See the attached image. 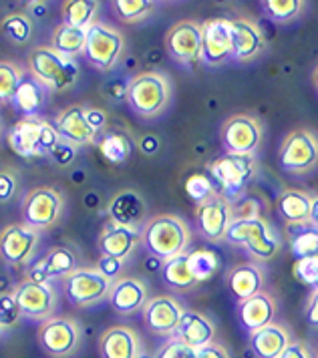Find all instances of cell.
<instances>
[{
    "instance_id": "48",
    "label": "cell",
    "mask_w": 318,
    "mask_h": 358,
    "mask_svg": "<svg viewBox=\"0 0 318 358\" xmlns=\"http://www.w3.org/2000/svg\"><path fill=\"white\" fill-rule=\"evenodd\" d=\"M123 266H125V262L105 258V256H101V260H99V264H97V268L101 270V274H105V276L109 278L111 282H115L117 276L123 272Z\"/></svg>"
},
{
    "instance_id": "23",
    "label": "cell",
    "mask_w": 318,
    "mask_h": 358,
    "mask_svg": "<svg viewBox=\"0 0 318 358\" xmlns=\"http://www.w3.org/2000/svg\"><path fill=\"white\" fill-rule=\"evenodd\" d=\"M43 117H22L13 129L8 131V145L16 155L31 159L41 157V135L45 127Z\"/></svg>"
},
{
    "instance_id": "35",
    "label": "cell",
    "mask_w": 318,
    "mask_h": 358,
    "mask_svg": "<svg viewBox=\"0 0 318 358\" xmlns=\"http://www.w3.org/2000/svg\"><path fill=\"white\" fill-rule=\"evenodd\" d=\"M99 2L97 0H69L63 2V22L75 29H89L99 13Z\"/></svg>"
},
{
    "instance_id": "28",
    "label": "cell",
    "mask_w": 318,
    "mask_h": 358,
    "mask_svg": "<svg viewBox=\"0 0 318 358\" xmlns=\"http://www.w3.org/2000/svg\"><path fill=\"white\" fill-rule=\"evenodd\" d=\"M36 268L47 278V282L53 280H67L71 274H75L81 268L79 256L71 245H55L50 248L43 260L36 262Z\"/></svg>"
},
{
    "instance_id": "38",
    "label": "cell",
    "mask_w": 318,
    "mask_h": 358,
    "mask_svg": "<svg viewBox=\"0 0 318 358\" xmlns=\"http://www.w3.org/2000/svg\"><path fill=\"white\" fill-rule=\"evenodd\" d=\"M222 266V260L216 252H209V250H195L190 252V268L193 278L198 280V284L207 282L209 278H214L218 274Z\"/></svg>"
},
{
    "instance_id": "13",
    "label": "cell",
    "mask_w": 318,
    "mask_h": 358,
    "mask_svg": "<svg viewBox=\"0 0 318 358\" xmlns=\"http://www.w3.org/2000/svg\"><path fill=\"white\" fill-rule=\"evenodd\" d=\"M41 244V234L22 222L8 224L0 229V260L13 268L29 266Z\"/></svg>"
},
{
    "instance_id": "47",
    "label": "cell",
    "mask_w": 318,
    "mask_h": 358,
    "mask_svg": "<svg viewBox=\"0 0 318 358\" xmlns=\"http://www.w3.org/2000/svg\"><path fill=\"white\" fill-rule=\"evenodd\" d=\"M75 155H77V147L69 145V143H64L61 141L59 145L55 147V151L50 153V157H53V162L59 163V165H69V163L75 162Z\"/></svg>"
},
{
    "instance_id": "19",
    "label": "cell",
    "mask_w": 318,
    "mask_h": 358,
    "mask_svg": "<svg viewBox=\"0 0 318 358\" xmlns=\"http://www.w3.org/2000/svg\"><path fill=\"white\" fill-rule=\"evenodd\" d=\"M266 50V36L250 18L232 20V59L238 63H252Z\"/></svg>"
},
{
    "instance_id": "49",
    "label": "cell",
    "mask_w": 318,
    "mask_h": 358,
    "mask_svg": "<svg viewBox=\"0 0 318 358\" xmlns=\"http://www.w3.org/2000/svg\"><path fill=\"white\" fill-rule=\"evenodd\" d=\"M278 358H312V355H310V350H308L306 344H303V342L298 341H292L288 344L286 350H284Z\"/></svg>"
},
{
    "instance_id": "42",
    "label": "cell",
    "mask_w": 318,
    "mask_h": 358,
    "mask_svg": "<svg viewBox=\"0 0 318 358\" xmlns=\"http://www.w3.org/2000/svg\"><path fill=\"white\" fill-rule=\"evenodd\" d=\"M262 6L274 22H288L303 15L306 4L303 0H266Z\"/></svg>"
},
{
    "instance_id": "9",
    "label": "cell",
    "mask_w": 318,
    "mask_h": 358,
    "mask_svg": "<svg viewBox=\"0 0 318 358\" xmlns=\"http://www.w3.org/2000/svg\"><path fill=\"white\" fill-rule=\"evenodd\" d=\"M13 296L20 308L22 318H29V320L45 322L48 318H53L59 308V296L50 282H32L25 278L15 286Z\"/></svg>"
},
{
    "instance_id": "4",
    "label": "cell",
    "mask_w": 318,
    "mask_h": 358,
    "mask_svg": "<svg viewBox=\"0 0 318 358\" xmlns=\"http://www.w3.org/2000/svg\"><path fill=\"white\" fill-rule=\"evenodd\" d=\"M226 242L232 245H238V248H244L258 262L272 260L280 252V248H282L280 236L260 215L236 217L232 222V226L228 228Z\"/></svg>"
},
{
    "instance_id": "58",
    "label": "cell",
    "mask_w": 318,
    "mask_h": 358,
    "mask_svg": "<svg viewBox=\"0 0 318 358\" xmlns=\"http://www.w3.org/2000/svg\"><path fill=\"white\" fill-rule=\"evenodd\" d=\"M0 133H2V125H0Z\"/></svg>"
},
{
    "instance_id": "14",
    "label": "cell",
    "mask_w": 318,
    "mask_h": 358,
    "mask_svg": "<svg viewBox=\"0 0 318 358\" xmlns=\"http://www.w3.org/2000/svg\"><path fill=\"white\" fill-rule=\"evenodd\" d=\"M204 24L198 20H179L165 34V49L175 63L191 65L202 61Z\"/></svg>"
},
{
    "instance_id": "8",
    "label": "cell",
    "mask_w": 318,
    "mask_h": 358,
    "mask_svg": "<svg viewBox=\"0 0 318 358\" xmlns=\"http://www.w3.org/2000/svg\"><path fill=\"white\" fill-rule=\"evenodd\" d=\"M125 50V38L119 29L107 22H93L87 29V45H85V59L97 71H111L119 63Z\"/></svg>"
},
{
    "instance_id": "46",
    "label": "cell",
    "mask_w": 318,
    "mask_h": 358,
    "mask_svg": "<svg viewBox=\"0 0 318 358\" xmlns=\"http://www.w3.org/2000/svg\"><path fill=\"white\" fill-rule=\"evenodd\" d=\"M18 189V178L11 167L0 169V203H6L16 196Z\"/></svg>"
},
{
    "instance_id": "15",
    "label": "cell",
    "mask_w": 318,
    "mask_h": 358,
    "mask_svg": "<svg viewBox=\"0 0 318 358\" xmlns=\"http://www.w3.org/2000/svg\"><path fill=\"white\" fill-rule=\"evenodd\" d=\"M55 129L59 133L61 141L73 147L91 145L99 139V133L93 129L89 121V105H69L55 117Z\"/></svg>"
},
{
    "instance_id": "3",
    "label": "cell",
    "mask_w": 318,
    "mask_h": 358,
    "mask_svg": "<svg viewBox=\"0 0 318 358\" xmlns=\"http://www.w3.org/2000/svg\"><path fill=\"white\" fill-rule=\"evenodd\" d=\"M129 109L139 117L151 119L161 115L172 101V81L165 73L145 71L127 81Z\"/></svg>"
},
{
    "instance_id": "52",
    "label": "cell",
    "mask_w": 318,
    "mask_h": 358,
    "mask_svg": "<svg viewBox=\"0 0 318 358\" xmlns=\"http://www.w3.org/2000/svg\"><path fill=\"white\" fill-rule=\"evenodd\" d=\"M89 121L93 125V129L101 135L105 127H107V113L103 109H97V107H89Z\"/></svg>"
},
{
    "instance_id": "5",
    "label": "cell",
    "mask_w": 318,
    "mask_h": 358,
    "mask_svg": "<svg viewBox=\"0 0 318 358\" xmlns=\"http://www.w3.org/2000/svg\"><path fill=\"white\" fill-rule=\"evenodd\" d=\"M64 213V197L59 189L50 185H41L31 189L22 197L20 217L22 224L34 231H47L61 222Z\"/></svg>"
},
{
    "instance_id": "32",
    "label": "cell",
    "mask_w": 318,
    "mask_h": 358,
    "mask_svg": "<svg viewBox=\"0 0 318 358\" xmlns=\"http://www.w3.org/2000/svg\"><path fill=\"white\" fill-rule=\"evenodd\" d=\"M85 45H87V29H75L69 24H57L50 34V49H55L59 55L77 59L85 55Z\"/></svg>"
},
{
    "instance_id": "18",
    "label": "cell",
    "mask_w": 318,
    "mask_h": 358,
    "mask_svg": "<svg viewBox=\"0 0 318 358\" xmlns=\"http://www.w3.org/2000/svg\"><path fill=\"white\" fill-rule=\"evenodd\" d=\"M204 24L202 61L207 66H220L232 57V20L212 18Z\"/></svg>"
},
{
    "instance_id": "53",
    "label": "cell",
    "mask_w": 318,
    "mask_h": 358,
    "mask_svg": "<svg viewBox=\"0 0 318 358\" xmlns=\"http://www.w3.org/2000/svg\"><path fill=\"white\" fill-rule=\"evenodd\" d=\"M158 139L155 137H144V145H141V149H144V153H147V155H151L153 151H158Z\"/></svg>"
},
{
    "instance_id": "25",
    "label": "cell",
    "mask_w": 318,
    "mask_h": 358,
    "mask_svg": "<svg viewBox=\"0 0 318 358\" xmlns=\"http://www.w3.org/2000/svg\"><path fill=\"white\" fill-rule=\"evenodd\" d=\"M216 336V324L207 318L206 314L195 312V310H186L181 316V322L177 326L175 338L188 344L193 350H200L207 344L214 342Z\"/></svg>"
},
{
    "instance_id": "31",
    "label": "cell",
    "mask_w": 318,
    "mask_h": 358,
    "mask_svg": "<svg viewBox=\"0 0 318 358\" xmlns=\"http://www.w3.org/2000/svg\"><path fill=\"white\" fill-rule=\"evenodd\" d=\"M45 103H47V89L36 79H32L31 75H25L16 95L11 101L16 113H20L22 117H39V111L45 107Z\"/></svg>"
},
{
    "instance_id": "34",
    "label": "cell",
    "mask_w": 318,
    "mask_h": 358,
    "mask_svg": "<svg viewBox=\"0 0 318 358\" xmlns=\"http://www.w3.org/2000/svg\"><path fill=\"white\" fill-rule=\"evenodd\" d=\"M286 238L296 260L318 258V226L310 222L286 226Z\"/></svg>"
},
{
    "instance_id": "54",
    "label": "cell",
    "mask_w": 318,
    "mask_h": 358,
    "mask_svg": "<svg viewBox=\"0 0 318 358\" xmlns=\"http://www.w3.org/2000/svg\"><path fill=\"white\" fill-rule=\"evenodd\" d=\"M310 224L318 226V196L312 197V210H310Z\"/></svg>"
},
{
    "instance_id": "16",
    "label": "cell",
    "mask_w": 318,
    "mask_h": 358,
    "mask_svg": "<svg viewBox=\"0 0 318 358\" xmlns=\"http://www.w3.org/2000/svg\"><path fill=\"white\" fill-rule=\"evenodd\" d=\"M232 222H234V208L230 199H226L222 194L198 206L195 210V224H198L200 234L204 236V240L214 242V244L226 240V234L232 226Z\"/></svg>"
},
{
    "instance_id": "39",
    "label": "cell",
    "mask_w": 318,
    "mask_h": 358,
    "mask_svg": "<svg viewBox=\"0 0 318 358\" xmlns=\"http://www.w3.org/2000/svg\"><path fill=\"white\" fill-rule=\"evenodd\" d=\"M25 75L27 73L20 65L13 61H0V105L13 101Z\"/></svg>"
},
{
    "instance_id": "50",
    "label": "cell",
    "mask_w": 318,
    "mask_h": 358,
    "mask_svg": "<svg viewBox=\"0 0 318 358\" xmlns=\"http://www.w3.org/2000/svg\"><path fill=\"white\" fill-rule=\"evenodd\" d=\"M195 358H230V352L223 348L222 344L212 342V344H207L204 348H200Z\"/></svg>"
},
{
    "instance_id": "10",
    "label": "cell",
    "mask_w": 318,
    "mask_h": 358,
    "mask_svg": "<svg viewBox=\"0 0 318 358\" xmlns=\"http://www.w3.org/2000/svg\"><path fill=\"white\" fill-rule=\"evenodd\" d=\"M63 282L69 302L79 308L95 306L99 302L107 300L113 286L111 280L101 274L99 268H89V266H81L75 274H71Z\"/></svg>"
},
{
    "instance_id": "20",
    "label": "cell",
    "mask_w": 318,
    "mask_h": 358,
    "mask_svg": "<svg viewBox=\"0 0 318 358\" xmlns=\"http://www.w3.org/2000/svg\"><path fill=\"white\" fill-rule=\"evenodd\" d=\"M139 244H141V229L119 226L113 222H109L103 228L99 242H97L101 256L121 262L127 260Z\"/></svg>"
},
{
    "instance_id": "33",
    "label": "cell",
    "mask_w": 318,
    "mask_h": 358,
    "mask_svg": "<svg viewBox=\"0 0 318 358\" xmlns=\"http://www.w3.org/2000/svg\"><path fill=\"white\" fill-rule=\"evenodd\" d=\"M161 278H163V282L172 290H177V292H188V290H193L195 286H200L198 280L191 274L190 252L179 254V256H175L172 260L163 262Z\"/></svg>"
},
{
    "instance_id": "29",
    "label": "cell",
    "mask_w": 318,
    "mask_h": 358,
    "mask_svg": "<svg viewBox=\"0 0 318 358\" xmlns=\"http://www.w3.org/2000/svg\"><path fill=\"white\" fill-rule=\"evenodd\" d=\"M290 342V332L276 322L250 334V348L256 358H278L286 350Z\"/></svg>"
},
{
    "instance_id": "11",
    "label": "cell",
    "mask_w": 318,
    "mask_h": 358,
    "mask_svg": "<svg viewBox=\"0 0 318 358\" xmlns=\"http://www.w3.org/2000/svg\"><path fill=\"white\" fill-rule=\"evenodd\" d=\"M280 165L288 173L303 176L318 165V135L310 129L288 133L280 147Z\"/></svg>"
},
{
    "instance_id": "36",
    "label": "cell",
    "mask_w": 318,
    "mask_h": 358,
    "mask_svg": "<svg viewBox=\"0 0 318 358\" xmlns=\"http://www.w3.org/2000/svg\"><path fill=\"white\" fill-rule=\"evenodd\" d=\"M32 18L22 10L11 13L0 20V33L13 45H27L32 38Z\"/></svg>"
},
{
    "instance_id": "24",
    "label": "cell",
    "mask_w": 318,
    "mask_h": 358,
    "mask_svg": "<svg viewBox=\"0 0 318 358\" xmlns=\"http://www.w3.org/2000/svg\"><path fill=\"white\" fill-rule=\"evenodd\" d=\"M274 316H276V300L270 294L260 292L244 302H238L240 324L250 334L264 326L272 324Z\"/></svg>"
},
{
    "instance_id": "7",
    "label": "cell",
    "mask_w": 318,
    "mask_h": 358,
    "mask_svg": "<svg viewBox=\"0 0 318 358\" xmlns=\"http://www.w3.org/2000/svg\"><path fill=\"white\" fill-rule=\"evenodd\" d=\"M36 341L43 352L50 358H71L77 355L83 342V330L75 318L53 316L41 322L36 330Z\"/></svg>"
},
{
    "instance_id": "56",
    "label": "cell",
    "mask_w": 318,
    "mask_h": 358,
    "mask_svg": "<svg viewBox=\"0 0 318 358\" xmlns=\"http://www.w3.org/2000/svg\"><path fill=\"white\" fill-rule=\"evenodd\" d=\"M137 358H155V357H151V355H147L145 350H141V355H139V357H137Z\"/></svg>"
},
{
    "instance_id": "45",
    "label": "cell",
    "mask_w": 318,
    "mask_h": 358,
    "mask_svg": "<svg viewBox=\"0 0 318 358\" xmlns=\"http://www.w3.org/2000/svg\"><path fill=\"white\" fill-rule=\"evenodd\" d=\"M195 355H198V350H193L188 344L172 336L170 341L159 346L155 358H195Z\"/></svg>"
},
{
    "instance_id": "17",
    "label": "cell",
    "mask_w": 318,
    "mask_h": 358,
    "mask_svg": "<svg viewBox=\"0 0 318 358\" xmlns=\"http://www.w3.org/2000/svg\"><path fill=\"white\" fill-rule=\"evenodd\" d=\"M184 312L186 310L181 308V304L174 296H153L147 300V304L141 310L147 330L153 332L155 336H167V338L175 336Z\"/></svg>"
},
{
    "instance_id": "44",
    "label": "cell",
    "mask_w": 318,
    "mask_h": 358,
    "mask_svg": "<svg viewBox=\"0 0 318 358\" xmlns=\"http://www.w3.org/2000/svg\"><path fill=\"white\" fill-rule=\"evenodd\" d=\"M294 276L298 282L312 288V292L318 290V258H304L294 262Z\"/></svg>"
},
{
    "instance_id": "22",
    "label": "cell",
    "mask_w": 318,
    "mask_h": 358,
    "mask_svg": "<svg viewBox=\"0 0 318 358\" xmlns=\"http://www.w3.org/2000/svg\"><path fill=\"white\" fill-rule=\"evenodd\" d=\"M141 350L137 332L129 326H109L99 338L101 358H137Z\"/></svg>"
},
{
    "instance_id": "37",
    "label": "cell",
    "mask_w": 318,
    "mask_h": 358,
    "mask_svg": "<svg viewBox=\"0 0 318 358\" xmlns=\"http://www.w3.org/2000/svg\"><path fill=\"white\" fill-rule=\"evenodd\" d=\"M99 151L109 163H123L133 151V141L121 131H107L99 139Z\"/></svg>"
},
{
    "instance_id": "12",
    "label": "cell",
    "mask_w": 318,
    "mask_h": 358,
    "mask_svg": "<svg viewBox=\"0 0 318 358\" xmlns=\"http://www.w3.org/2000/svg\"><path fill=\"white\" fill-rule=\"evenodd\" d=\"M262 137V123L252 115H232L223 121L220 129L223 149L232 155H254Z\"/></svg>"
},
{
    "instance_id": "51",
    "label": "cell",
    "mask_w": 318,
    "mask_h": 358,
    "mask_svg": "<svg viewBox=\"0 0 318 358\" xmlns=\"http://www.w3.org/2000/svg\"><path fill=\"white\" fill-rule=\"evenodd\" d=\"M304 314H306L308 324L312 326V328H318V290H314V292L310 294V298H308V302H306Z\"/></svg>"
},
{
    "instance_id": "2",
    "label": "cell",
    "mask_w": 318,
    "mask_h": 358,
    "mask_svg": "<svg viewBox=\"0 0 318 358\" xmlns=\"http://www.w3.org/2000/svg\"><path fill=\"white\" fill-rule=\"evenodd\" d=\"M29 75L47 91L63 93L79 81V65L75 59L59 55L50 45H39L29 52Z\"/></svg>"
},
{
    "instance_id": "43",
    "label": "cell",
    "mask_w": 318,
    "mask_h": 358,
    "mask_svg": "<svg viewBox=\"0 0 318 358\" xmlns=\"http://www.w3.org/2000/svg\"><path fill=\"white\" fill-rule=\"evenodd\" d=\"M20 318H22V314H20V308L16 304L13 292L0 294V328L6 332V330L15 328L20 322Z\"/></svg>"
},
{
    "instance_id": "41",
    "label": "cell",
    "mask_w": 318,
    "mask_h": 358,
    "mask_svg": "<svg viewBox=\"0 0 318 358\" xmlns=\"http://www.w3.org/2000/svg\"><path fill=\"white\" fill-rule=\"evenodd\" d=\"M113 8H115V15L119 20L139 22L153 13L155 2H149V0H115Z\"/></svg>"
},
{
    "instance_id": "27",
    "label": "cell",
    "mask_w": 318,
    "mask_h": 358,
    "mask_svg": "<svg viewBox=\"0 0 318 358\" xmlns=\"http://www.w3.org/2000/svg\"><path fill=\"white\" fill-rule=\"evenodd\" d=\"M109 222L127 226V228H144L145 226V201L135 192H121L109 201Z\"/></svg>"
},
{
    "instance_id": "1",
    "label": "cell",
    "mask_w": 318,
    "mask_h": 358,
    "mask_svg": "<svg viewBox=\"0 0 318 358\" xmlns=\"http://www.w3.org/2000/svg\"><path fill=\"white\" fill-rule=\"evenodd\" d=\"M190 240L191 236L188 224L174 213L153 215L141 228V244L153 258L161 262H167L179 254H186Z\"/></svg>"
},
{
    "instance_id": "59",
    "label": "cell",
    "mask_w": 318,
    "mask_h": 358,
    "mask_svg": "<svg viewBox=\"0 0 318 358\" xmlns=\"http://www.w3.org/2000/svg\"><path fill=\"white\" fill-rule=\"evenodd\" d=\"M317 358H318V357H317Z\"/></svg>"
},
{
    "instance_id": "6",
    "label": "cell",
    "mask_w": 318,
    "mask_h": 358,
    "mask_svg": "<svg viewBox=\"0 0 318 358\" xmlns=\"http://www.w3.org/2000/svg\"><path fill=\"white\" fill-rule=\"evenodd\" d=\"M258 173L256 155H232L226 153L209 165V178L222 189L226 199L240 197Z\"/></svg>"
},
{
    "instance_id": "26",
    "label": "cell",
    "mask_w": 318,
    "mask_h": 358,
    "mask_svg": "<svg viewBox=\"0 0 318 358\" xmlns=\"http://www.w3.org/2000/svg\"><path fill=\"white\" fill-rule=\"evenodd\" d=\"M226 284H228V290L232 292V296L244 302L248 298H252L256 294L262 292L264 288V272L258 264H238L234 266L228 276H226Z\"/></svg>"
},
{
    "instance_id": "30",
    "label": "cell",
    "mask_w": 318,
    "mask_h": 358,
    "mask_svg": "<svg viewBox=\"0 0 318 358\" xmlns=\"http://www.w3.org/2000/svg\"><path fill=\"white\" fill-rule=\"evenodd\" d=\"M276 210L286 226L310 222L312 196H308L303 189H286L276 199Z\"/></svg>"
},
{
    "instance_id": "57",
    "label": "cell",
    "mask_w": 318,
    "mask_h": 358,
    "mask_svg": "<svg viewBox=\"0 0 318 358\" xmlns=\"http://www.w3.org/2000/svg\"><path fill=\"white\" fill-rule=\"evenodd\" d=\"M2 336H4V330H2V328H0V338H2Z\"/></svg>"
},
{
    "instance_id": "21",
    "label": "cell",
    "mask_w": 318,
    "mask_h": 358,
    "mask_svg": "<svg viewBox=\"0 0 318 358\" xmlns=\"http://www.w3.org/2000/svg\"><path fill=\"white\" fill-rule=\"evenodd\" d=\"M109 304L111 308L121 314L129 316L139 310H144L149 296H147V286L139 278H117L113 282L111 292H109Z\"/></svg>"
},
{
    "instance_id": "40",
    "label": "cell",
    "mask_w": 318,
    "mask_h": 358,
    "mask_svg": "<svg viewBox=\"0 0 318 358\" xmlns=\"http://www.w3.org/2000/svg\"><path fill=\"white\" fill-rule=\"evenodd\" d=\"M216 187L218 185L214 183V179L206 176V173H191L190 178L186 179V194L198 206L206 203V201L214 199L216 196H220L216 192Z\"/></svg>"
},
{
    "instance_id": "55",
    "label": "cell",
    "mask_w": 318,
    "mask_h": 358,
    "mask_svg": "<svg viewBox=\"0 0 318 358\" xmlns=\"http://www.w3.org/2000/svg\"><path fill=\"white\" fill-rule=\"evenodd\" d=\"M312 81H314V87L318 89V66L314 69V73H312Z\"/></svg>"
}]
</instances>
